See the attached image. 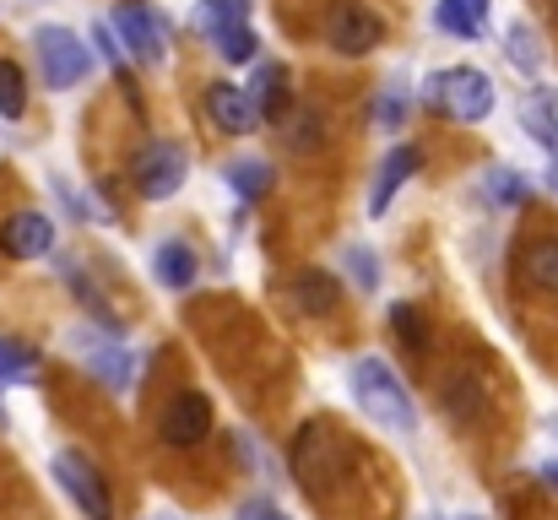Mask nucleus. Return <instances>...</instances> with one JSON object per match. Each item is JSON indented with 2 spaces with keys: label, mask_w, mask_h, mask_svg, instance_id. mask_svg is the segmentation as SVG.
<instances>
[{
  "label": "nucleus",
  "mask_w": 558,
  "mask_h": 520,
  "mask_svg": "<svg viewBox=\"0 0 558 520\" xmlns=\"http://www.w3.org/2000/svg\"><path fill=\"white\" fill-rule=\"evenodd\" d=\"M44 368V358L33 352V347L11 342V337H0V379H33Z\"/></svg>",
  "instance_id": "nucleus-22"
},
{
  "label": "nucleus",
  "mask_w": 558,
  "mask_h": 520,
  "mask_svg": "<svg viewBox=\"0 0 558 520\" xmlns=\"http://www.w3.org/2000/svg\"><path fill=\"white\" fill-rule=\"evenodd\" d=\"M54 477H60V488L76 499V510L87 520H114L109 483H104V472H98L82 450H60V456H54Z\"/></svg>",
  "instance_id": "nucleus-5"
},
{
  "label": "nucleus",
  "mask_w": 558,
  "mask_h": 520,
  "mask_svg": "<svg viewBox=\"0 0 558 520\" xmlns=\"http://www.w3.org/2000/svg\"><path fill=\"white\" fill-rule=\"evenodd\" d=\"M505 49H510V55H515V60H521L526 71H537V49H532V27H521V22H515V27H510V44H505Z\"/></svg>",
  "instance_id": "nucleus-28"
},
{
  "label": "nucleus",
  "mask_w": 558,
  "mask_h": 520,
  "mask_svg": "<svg viewBox=\"0 0 558 520\" xmlns=\"http://www.w3.org/2000/svg\"><path fill=\"white\" fill-rule=\"evenodd\" d=\"M0 114L5 120H22L27 114V76L16 60H0Z\"/></svg>",
  "instance_id": "nucleus-19"
},
{
  "label": "nucleus",
  "mask_w": 558,
  "mask_h": 520,
  "mask_svg": "<svg viewBox=\"0 0 558 520\" xmlns=\"http://www.w3.org/2000/svg\"><path fill=\"white\" fill-rule=\"evenodd\" d=\"M250 104H255L260 120H266V114H282V65H260V71H255V93H250Z\"/></svg>",
  "instance_id": "nucleus-24"
},
{
  "label": "nucleus",
  "mask_w": 558,
  "mask_h": 520,
  "mask_svg": "<svg viewBox=\"0 0 558 520\" xmlns=\"http://www.w3.org/2000/svg\"><path fill=\"white\" fill-rule=\"evenodd\" d=\"M353 401L390 434H412V423H417L412 396H407V385L396 379V368L385 358H359L353 363Z\"/></svg>",
  "instance_id": "nucleus-1"
},
{
  "label": "nucleus",
  "mask_w": 558,
  "mask_h": 520,
  "mask_svg": "<svg viewBox=\"0 0 558 520\" xmlns=\"http://www.w3.org/2000/svg\"><path fill=\"white\" fill-rule=\"evenodd\" d=\"M521 271H526V282H532V288H543V293H558V239H543V244H532V250L521 255Z\"/></svg>",
  "instance_id": "nucleus-16"
},
{
  "label": "nucleus",
  "mask_w": 558,
  "mask_h": 520,
  "mask_svg": "<svg viewBox=\"0 0 558 520\" xmlns=\"http://www.w3.org/2000/svg\"><path fill=\"white\" fill-rule=\"evenodd\" d=\"M158 434H163V445H174V450L201 445V439L211 434V401H206L201 390L174 396V401L163 407V418H158Z\"/></svg>",
  "instance_id": "nucleus-8"
},
{
  "label": "nucleus",
  "mask_w": 558,
  "mask_h": 520,
  "mask_svg": "<svg viewBox=\"0 0 558 520\" xmlns=\"http://www.w3.org/2000/svg\"><path fill=\"white\" fill-rule=\"evenodd\" d=\"M548 184H554V190H558V158H554V173H548Z\"/></svg>",
  "instance_id": "nucleus-32"
},
{
  "label": "nucleus",
  "mask_w": 558,
  "mask_h": 520,
  "mask_svg": "<svg viewBox=\"0 0 558 520\" xmlns=\"http://www.w3.org/2000/svg\"><path fill=\"white\" fill-rule=\"evenodd\" d=\"M206 109H211L217 131H228V136H250V131L260 125V114H255L250 93H244V87H233V82H211V87H206Z\"/></svg>",
  "instance_id": "nucleus-11"
},
{
  "label": "nucleus",
  "mask_w": 558,
  "mask_h": 520,
  "mask_svg": "<svg viewBox=\"0 0 558 520\" xmlns=\"http://www.w3.org/2000/svg\"><path fill=\"white\" fill-rule=\"evenodd\" d=\"M390 326H396V337L412 347V352H423V347H428V321H417V310H412V304H396V310H390Z\"/></svg>",
  "instance_id": "nucleus-25"
},
{
  "label": "nucleus",
  "mask_w": 558,
  "mask_h": 520,
  "mask_svg": "<svg viewBox=\"0 0 558 520\" xmlns=\"http://www.w3.org/2000/svg\"><path fill=\"white\" fill-rule=\"evenodd\" d=\"M423 98L434 109H445L450 120H466V125H477V120L494 114V82L477 65H450V71L428 76V93Z\"/></svg>",
  "instance_id": "nucleus-2"
},
{
  "label": "nucleus",
  "mask_w": 558,
  "mask_h": 520,
  "mask_svg": "<svg viewBox=\"0 0 558 520\" xmlns=\"http://www.w3.org/2000/svg\"><path fill=\"white\" fill-rule=\"evenodd\" d=\"M348 271H353V282L364 288V293H374L379 288V271H374V255L359 244V250H348Z\"/></svg>",
  "instance_id": "nucleus-27"
},
{
  "label": "nucleus",
  "mask_w": 558,
  "mask_h": 520,
  "mask_svg": "<svg viewBox=\"0 0 558 520\" xmlns=\"http://www.w3.org/2000/svg\"><path fill=\"white\" fill-rule=\"evenodd\" d=\"M554 11H558V0H554Z\"/></svg>",
  "instance_id": "nucleus-33"
},
{
  "label": "nucleus",
  "mask_w": 558,
  "mask_h": 520,
  "mask_svg": "<svg viewBox=\"0 0 558 520\" xmlns=\"http://www.w3.org/2000/svg\"><path fill=\"white\" fill-rule=\"evenodd\" d=\"M461 5H472V11H488V0H461Z\"/></svg>",
  "instance_id": "nucleus-31"
},
{
  "label": "nucleus",
  "mask_w": 558,
  "mask_h": 520,
  "mask_svg": "<svg viewBox=\"0 0 558 520\" xmlns=\"http://www.w3.org/2000/svg\"><path fill=\"white\" fill-rule=\"evenodd\" d=\"M488 195H494L499 206H521V201H526V179L515 169H494L488 173Z\"/></svg>",
  "instance_id": "nucleus-26"
},
{
  "label": "nucleus",
  "mask_w": 558,
  "mask_h": 520,
  "mask_svg": "<svg viewBox=\"0 0 558 520\" xmlns=\"http://www.w3.org/2000/svg\"><path fill=\"white\" fill-rule=\"evenodd\" d=\"M521 125H526V136H532L537 147L558 153V93L554 87H537V93L521 104Z\"/></svg>",
  "instance_id": "nucleus-12"
},
{
  "label": "nucleus",
  "mask_w": 558,
  "mask_h": 520,
  "mask_svg": "<svg viewBox=\"0 0 558 520\" xmlns=\"http://www.w3.org/2000/svg\"><path fill=\"white\" fill-rule=\"evenodd\" d=\"M412 169H417V153L412 147H390L385 153V164H379V179H374V190H369V211L379 217L385 206H390V195L412 179Z\"/></svg>",
  "instance_id": "nucleus-13"
},
{
  "label": "nucleus",
  "mask_w": 558,
  "mask_h": 520,
  "mask_svg": "<svg viewBox=\"0 0 558 520\" xmlns=\"http://www.w3.org/2000/svg\"><path fill=\"white\" fill-rule=\"evenodd\" d=\"M71 352L109 385V390H125L131 385V374H136V363H131V352L114 342V337H98V331H71Z\"/></svg>",
  "instance_id": "nucleus-9"
},
{
  "label": "nucleus",
  "mask_w": 558,
  "mask_h": 520,
  "mask_svg": "<svg viewBox=\"0 0 558 520\" xmlns=\"http://www.w3.org/2000/svg\"><path fill=\"white\" fill-rule=\"evenodd\" d=\"M211 44H217V55H222V60H233V65H250V60H255V27H250V22L222 27Z\"/></svg>",
  "instance_id": "nucleus-23"
},
{
  "label": "nucleus",
  "mask_w": 558,
  "mask_h": 520,
  "mask_svg": "<svg viewBox=\"0 0 558 520\" xmlns=\"http://www.w3.org/2000/svg\"><path fill=\"white\" fill-rule=\"evenodd\" d=\"M288 147L293 153H320L326 147V120L315 109H293L288 114Z\"/></svg>",
  "instance_id": "nucleus-17"
},
{
  "label": "nucleus",
  "mask_w": 558,
  "mask_h": 520,
  "mask_svg": "<svg viewBox=\"0 0 558 520\" xmlns=\"http://www.w3.org/2000/svg\"><path fill=\"white\" fill-rule=\"evenodd\" d=\"M434 22L450 33V38H483V11L461 5V0H439L434 5Z\"/></svg>",
  "instance_id": "nucleus-18"
},
{
  "label": "nucleus",
  "mask_w": 558,
  "mask_h": 520,
  "mask_svg": "<svg viewBox=\"0 0 558 520\" xmlns=\"http://www.w3.org/2000/svg\"><path fill=\"white\" fill-rule=\"evenodd\" d=\"M543 483H548V488L558 494V461H548V467H543Z\"/></svg>",
  "instance_id": "nucleus-30"
},
{
  "label": "nucleus",
  "mask_w": 558,
  "mask_h": 520,
  "mask_svg": "<svg viewBox=\"0 0 558 520\" xmlns=\"http://www.w3.org/2000/svg\"><path fill=\"white\" fill-rule=\"evenodd\" d=\"M228 184H233L244 201H260V195L271 190V164H260V158H244V164H233V169H228Z\"/></svg>",
  "instance_id": "nucleus-21"
},
{
  "label": "nucleus",
  "mask_w": 558,
  "mask_h": 520,
  "mask_svg": "<svg viewBox=\"0 0 558 520\" xmlns=\"http://www.w3.org/2000/svg\"><path fill=\"white\" fill-rule=\"evenodd\" d=\"M153 277L163 282V288H190L195 282V250L190 244H180V239H169V244H158L153 250Z\"/></svg>",
  "instance_id": "nucleus-15"
},
{
  "label": "nucleus",
  "mask_w": 558,
  "mask_h": 520,
  "mask_svg": "<svg viewBox=\"0 0 558 520\" xmlns=\"http://www.w3.org/2000/svg\"><path fill=\"white\" fill-rule=\"evenodd\" d=\"M33 49H38V65H44V82L49 87H76L87 71H93V55H87V44L71 33V27H38L33 33Z\"/></svg>",
  "instance_id": "nucleus-4"
},
{
  "label": "nucleus",
  "mask_w": 558,
  "mask_h": 520,
  "mask_svg": "<svg viewBox=\"0 0 558 520\" xmlns=\"http://www.w3.org/2000/svg\"><path fill=\"white\" fill-rule=\"evenodd\" d=\"M326 44L331 49H342V55H369L385 44V16L364 5V0H331V11H326Z\"/></svg>",
  "instance_id": "nucleus-3"
},
{
  "label": "nucleus",
  "mask_w": 558,
  "mask_h": 520,
  "mask_svg": "<svg viewBox=\"0 0 558 520\" xmlns=\"http://www.w3.org/2000/svg\"><path fill=\"white\" fill-rule=\"evenodd\" d=\"M114 27H120L125 49H131L142 65H158V60L169 55V27L153 16V5H142V0H125V5L114 11Z\"/></svg>",
  "instance_id": "nucleus-7"
},
{
  "label": "nucleus",
  "mask_w": 558,
  "mask_h": 520,
  "mask_svg": "<svg viewBox=\"0 0 558 520\" xmlns=\"http://www.w3.org/2000/svg\"><path fill=\"white\" fill-rule=\"evenodd\" d=\"M131 179H136L142 201H169L185 184V147L180 142H147L131 164Z\"/></svg>",
  "instance_id": "nucleus-6"
},
{
  "label": "nucleus",
  "mask_w": 558,
  "mask_h": 520,
  "mask_svg": "<svg viewBox=\"0 0 558 520\" xmlns=\"http://www.w3.org/2000/svg\"><path fill=\"white\" fill-rule=\"evenodd\" d=\"M0 250H5L11 261H38V255L54 250V222H49L44 211H16V217H5V228H0Z\"/></svg>",
  "instance_id": "nucleus-10"
},
{
  "label": "nucleus",
  "mask_w": 558,
  "mask_h": 520,
  "mask_svg": "<svg viewBox=\"0 0 558 520\" xmlns=\"http://www.w3.org/2000/svg\"><path fill=\"white\" fill-rule=\"evenodd\" d=\"M239 520H288V516H282L271 499H250V505L239 510Z\"/></svg>",
  "instance_id": "nucleus-29"
},
{
  "label": "nucleus",
  "mask_w": 558,
  "mask_h": 520,
  "mask_svg": "<svg viewBox=\"0 0 558 520\" xmlns=\"http://www.w3.org/2000/svg\"><path fill=\"white\" fill-rule=\"evenodd\" d=\"M288 293H293V304L304 310V315H331L337 310V277H326V271H299L293 282H288Z\"/></svg>",
  "instance_id": "nucleus-14"
},
{
  "label": "nucleus",
  "mask_w": 558,
  "mask_h": 520,
  "mask_svg": "<svg viewBox=\"0 0 558 520\" xmlns=\"http://www.w3.org/2000/svg\"><path fill=\"white\" fill-rule=\"evenodd\" d=\"M233 22H244V0H201V5H195V27H201L206 38H217V33L233 27Z\"/></svg>",
  "instance_id": "nucleus-20"
}]
</instances>
